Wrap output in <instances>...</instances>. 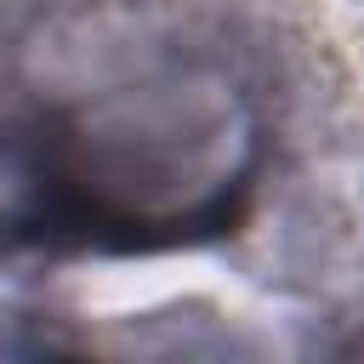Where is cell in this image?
Listing matches in <instances>:
<instances>
[{"label":"cell","instance_id":"obj_1","mask_svg":"<svg viewBox=\"0 0 364 364\" xmlns=\"http://www.w3.org/2000/svg\"><path fill=\"white\" fill-rule=\"evenodd\" d=\"M262 148L250 74L188 17L63 6L0 46V165L28 245L136 256L222 239Z\"/></svg>","mask_w":364,"mask_h":364}]
</instances>
